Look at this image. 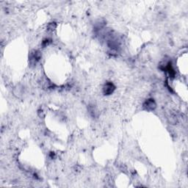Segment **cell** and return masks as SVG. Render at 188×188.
Segmentation results:
<instances>
[{"mask_svg": "<svg viewBox=\"0 0 188 188\" xmlns=\"http://www.w3.org/2000/svg\"><path fill=\"white\" fill-rule=\"evenodd\" d=\"M24 93V88L21 85H18L14 88L13 94L16 97H21Z\"/></svg>", "mask_w": 188, "mask_h": 188, "instance_id": "obj_6", "label": "cell"}, {"mask_svg": "<svg viewBox=\"0 0 188 188\" xmlns=\"http://www.w3.org/2000/svg\"><path fill=\"white\" fill-rule=\"evenodd\" d=\"M115 90V86L113 82H106L103 87V93L106 96H110L111 95L112 93H113V92Z\"/></svg>", "mask_w": 188, "mask_h": 188, "instance_id": "obj_3", "label": "cell"}, {"mask_svg": "<svg viewBox=\"0 0 188 188\" xmlns=\"http://www.w3.org/2000/svg\"><path fill=\"white\" fill-rule=\"evenodd\" d=\"M50 42H51V40H49V38H46L45 40H43V42H42V45H43V46H48L49 44L50 43Z\"/></svg>", "mask_w": 188, "mask_h": 188, "instance_id": "obj_10", "label": "cell"}, {"mask_svg": "<svg viewBox=\"0 0 188 188\" xmlns=\"http://www.w3.org/2000/svg\"><path fill=\"white\" fill-rule=\"evenodd\" d=\"M88 110L89 114H90L93 118H96V117L97 110H96V108L95 105L90 104L88 106Z\"/></svg>", "mask_w": 188, "mask_h": 188, "instance_id": "obj_7", "label": "cell"}, {"mask_svg": "<svg viewBox=\"0 0 188 188\" xmlns=\"http://www.w3.org/2000/svg\"><path fill=\"white\" fill-rule=\"evenodd\" d=\"M56 28H57V24L55 22H51L47 25V30L49 32H53Z\"/></svg>", "mask_w": 188, "mask_h": 188, "instance_id": "obj_8", "label": "cell"}, {"mask_svg": "<svg viewBox=\"0 0 188 188\" xmlns=\"http://www.w3.org/2000/svg\"><path fill=\"white\" fill-rule=\"evenodd\" d=\"M38 116L40 117V118H44L45 117V113H44V112H43V110H42V109H39L38 110Z\"/></svg>", "mask_w": 188, "mask_h": 188, "instance_id": "obj_9", "label": "cell"}, {"mask_svg": "<svg viewBox=\"0 0 188 188\" xmlns=\"http://www.w3.org/2000/svg\"><path fill=\"white\" fill-rule=\"evenodd\" d=\"M40 57H41V55L39 51L32 50L29 55V62H30V65L35 66L38 63V62L40 60Z\"/></svg>", "mask_w": 188, "mask_h": 188, "instance_id": "obj_1", "label": "cell"}, {"mask_svg": "<svg viewBox=\"0 0 188 188\" xmlns=\"http://www.w3.org/2000/svg\"><path fill=\"white\" fill-rule=\"evenodd\" d=\"M168 122L172 125L177 124L178 123V116L174 112H170L168 118Z\"/></svg>", "mask_w": 188, "mask_h": 188, "instance_id": "obj_4", "label": "cell"}, {"mask_svg": "<svg viewBox=\"0 0 188 188\" xmlns=\"http://www.w3.org/2000/svg\"><path fill=\"white\" fill-rule=\"evenodd\" d=\"M156 107V104L153 98H148L146 100L143 104V108L146 111H154Z\"/></svg>", "mask_w": 188, "mask_h": 188, "instance_id": "obj_2", "label": "cell"}, {"mask_svg": "<svg viewBox=\"0 0 188 188\" xmlns=\"http://www.w3.org/2000/svg\"><path fill=\"white\" fill-rule=\"evenodd\" d=\"M105 24H106V22L103 19L97 21L94 24V31L95 32H99L100 30H102V29L104 28Z\"/></svg>", "mask_w": 188, "mask_h": 188, "instance_id": "obj_5", "label": "cell"}]
</instances>
